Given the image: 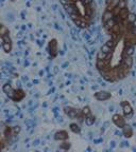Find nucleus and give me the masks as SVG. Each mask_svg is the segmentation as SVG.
<instances>
[{
    "instance_id": "obj_1",
    "label": "nucleus",
    "mask_w": 136,
    "mask_h": 152,
    "mask_svg": "<svg viewBox=\"0 0 136 152\" xmlns=\"http://www.w3.org/2000/svg\"><path fill=\"white\" fill-rule=\"evenodd\" d=\"M48 52L52 58L57 57L59 54V45H57V40L55 38H52L48 43Z\"/></svg>"
},
{
    "instance_id": "obj_2",
    "label": "nucleus",
    "mask_w": 136,
    "mask_h": 152,
    "mask_svg": "<svg viewBox=\"0 0 136 152\" xmlns=\"http://www.w3.org/2000/svg\"><path fill=\"white\" fill-rule=\"evenodd\" d=\"M124 45H131V47H135L136 45V35L132 31H126L124 34Z\"/></svg>"
},
{
    "instance_id": "obj_3",
    "label": "nucleus",
    "mask_w": 136,
    "mask_h": 152,
    "mask_svg": "<svg viewBox=\"0 0 136 152\" xmlns=\"http://www.w3.org/2000/svg\"><path fill=\"white\" fill-rule=\"evenodd\" d=\"M121 107H122V111H123V115L126 118H131L133 116V109L132 106L130 105V103H128L126 100H123L121 101Z\"/></svg>"
},
{
    "instance_id": "obj_4",
    "label": "nucleus",
    "mask_w": 136,
    "mask_h": 152,
    "mask_svg": "<svg viewBox=\"0 0 136 152\" xmlns=\"http://www.w3.org/2000/svg\"><path fill=\"white\" fill-rule=\"evenodd\" d=\"M1 41H2V49L4 50L5 53H10L12 51L13 45H12V40H11L10 36L5 35L3 37H1Z\"/></svg>"
},
{
    "instance_id": "obj_5",
    "label": "nucleus",
    "mask_w": 136,
    "mask_h": 152,
    "mask_svg": "<svg viewBox=\"0 0 136 152\" xmlns=\"http://www.w3.org/2000/svg\"><path fill=\"white\" fill-rule=\"evenodd\" d=\"M64 111H65V113L70 117V118H77V117H81L83 116V114H82V111L79 112V111L74 109V108H71V107H65L64 108Z\"/></svg>"
},
{
    "instance_id": "obj_6",
    "label": "nucleus",
    "mask_w": 136,
    "mask_h": 152,
    "mask_svg": "<svg viewBox=\"0 0 136 152\" xmlns=\"http://www.w3.org/2000/svg\"><path fill=\"white\" fill-rule=\"evenodd\" d=\"M95 97L96 99L100 100V101H103V100H107L112 97V94L107 91H98L95 93Z\"/></svg>"
},
{
    "instance_id": "obj_7",
    "label": "nucleus",
    "mask_w": 136,
    "mask_h": 152,
    "mask_svg": "<svg viewBox=\"0 0 136 152\" xmlns=\"http://www.w3.org/2000/svg\"><path fill=\"white\" fill-rule=\"evenodd\" d=\"M113 123L119 128H123L126 126V120L123 118V116H121L120 114H114L113 115Z\"/></svg>"
},
{
    "instance_id": "obj_8",
    "label": "nucleus",
    "mask_w": 136,
    "mask_h": 152,
    "mask_svg": "<svg viewBox=\"0 0 136 152\" xmlns=\"http://www.w3.org/2000/svg\"><path fill=\"white\" fill-rule=\"evenodd\" d=\"M25 96H26L25 91H23V89H17V90H15V92H14L12 100H14V101H20V100H23V98H25Z\"/></svg>"
},
{
    "instance_id": "obj_9",
    "label": "nucleus",
    "mask_w": 136,
    "mask_h": 152,
    "mask_svg": "<svg viewBox=\"0 0 136 152\" xmlns=\"http://www.w3.org/2000/svg\"><path fill=\"white\" fill-rule=\"evenodd\" d=\"M106 10L113 12V10L115 7H117L120 3V0H106Z\"/></svg>"
},
{
    "instance_id": "obj_10",
    "label": "nucleus",
    "mask_w": 136,
    "mask_h": 152,
    "mask_svg": "<svg viewBox=\"0 0 136 152\" xmlns=\"http://www.w3.org/2000/svg\"><path fill=\"white\" fill-rule=\"evenodd\" d=\"M54 139L55 141H66L68 139V133L65 130H61V131H57L55 134H54Z\"/></svg>"
},
{
    "instance_id": "obj_11",
    "label": "nucleus",
    "mask_w": 136,
    "mask_h": 152,
    "mask_svg": "<svg viewBox=\"0 0 136 152\" xmlns=\"http://www.w3.org/2000/svg\"><path fill=\"white\" fill-rule=\"evenodd\" d=\"M2 90H3L4 93L8 95V97L12 99V97H13V95H14V92H15V90L12 88V86L9 84H5L3 87H2Z\"/></svg>"
},
{
    "instance_id": "obj_12",
    "label": "nucleus",
    "mask_w": 136,
    "mask_h": 152,
    "mask_svg": "<svg viewBox=\"0 0 136 152\" xmlns=\"http://www.w3.org/2000/svg\"><path fill=\"white\" fill-rule=\"evenodd\" d=\"M116 19H115V17L114 18H112L111 20H109V21H106L105 23H103V28L105 29L106 32H110L111 30H112V28H113L115 24H116Z\"/></svg>"
},
{
    "instance_id": "obj_13",
    "label": "nucleus",
    "mask_w": 136,
    "mask_h": 152,
    "mask_svg": "<svg viewBox=\"0 0 136 152\" xmlns=\"http://www.w3.org/2000/svg\"><path fill=\"white\" fill-rule=\"evenodd\" d=\"M114 17H115V16H114L113 12L105 10V12H104V13H103V15H102V23H105L106 21L111 20L112 18H114Z\"/></svg>"
},
{
    "instance_id": "obj_14",
    "label": "nucleus",
    "mask_w": 136,
    "mask_h": 152,
    "mask_svg": "<svg viewBox=\"0 0 136 152\" xmlns=\"http://www.w3.org/2000/svg\"><path fill=\"white\" fill-rule=\"evenodd\" d=\"M122 133H123V135H124V137L130 138V137H132V135H133V130L130 126L126 125V126L122 128Z\"/></svg>"
},
{
    "instance_id": "obj_15",
    "label": "nucleus",
    "mask_w": 136,
    "mask_h": 152,
    "mask_svg": "<svg viewBox=\"0 0 136 152\" xmlns=\"http://www.w3.org/2000/svg\"><path fill=\"white\" fill-rule=\"evenodd\" d=\"M2 135L5 137V138L10 139V137L13 135V129L11 127H4L3 132H2Z\"/></svg>"
},
{
    "instance_id": "obj_16",
    "label": "nucleus",
    "mask_w": 136,
    "mask_h": 152,
    "mask_svg": "<svg viewBox=\"0 0 136 152\" xmlns=\"http://www.w3.org/2000/svg\"><path fill=\"white\" fill-rule=\"evenodd\" d=\"M95 120H96V118H95V116L92 115V114H90V115H87V116L85 117V123H86L87 126H92V125H94Z\"/></svg>"
},
{
    "instance_id": "obj_17",
    "label": "nucleus",
    "mask_w": 136,
    "mask_h": 152,
    "mask_svg": "<svg viewBox=\"0 0 136 152\" xmlns=\"http://www.w3.org/2000/svg\"><path fill=\"white\" fill-rule=\"evenodd\" d=\"M70 130H71L73 133H77V134H79V133L81 132V128H80L79 125L76 123L70 124Z\"/></svg>"
},
{
    "instance_id": "obj_18",
    "label": "nucleus",
    "mask_w": 136,
    "mask_h": 152,
    "mask_svg": "<svg viewBox=\"0 0 136 152\" xmlns=\"http://www.w3.org/2000/svg\"><path fill=\"white\" fill-rule=\"evenodd\" d=\"M9 34H10V32L7 29V26L4 24H1V26H0V37H3L5 35H9Z\"/></svg>"
},
{
    "instance_id": "obj_19",
    "label": "nucleus",
    "mask_w": 136,
    "mask_h": 152,
    "mask_svg": "<svg viewBox=\"0 0 136 152\" xmlns=\"http://www.w3.org/2000/svg\"><path fill=\"white\" fill-rule=\"evenodd\" d=\"M110 54V53H109ZM109 54L107 53H104L103 51H101L100 50L99 52H98V54H97V59H105L107 56H109Z\"/></svg>"
},
{
    "instance_id": "obj_20",
    "label": "nucleus",
    "mask_w": 136,
    "mask_h": 152,
    "mask_svg": "<svg viewBox=\"0 0 136 152\" xmlns=\"http://www.w3.org/2000/svg\"><path fill=\"white\" fill-rule=\"evenodd\" d=\"M100 50H101V51H103L104 53H107V54H109V53H112V52H113V50H112V49H111L110 47H109V45H106V43H104V45H103L102 47H101V49H100Z\"/></svg>"
},
{
    "instance_id": "obj_21",
    "label": "nucleus",
    "mask_w": 136,
    "mask_h": 152,
    "mask_svg": "<svg viewBox=\"0 0 136 152\" xmlns=\"http://www.w3.org/2000/svg\"><path fill=\"white\" fill-rule=\"evenodd\" d=\"M82 114H83L84 117H86L87 115L92 114V112H90V108L88 107V106H85V107L82 109Z\"/></svg>"
},
{
    "instance_id": "obj_22",
    "label": "nucleus",
    "mask_w": 136,
    "mask_h": 152,
    "mask_svg": "<svg viewBox=\"0 0 136 152\" xmlns=\"http://www.w3.org/2000/svg\"><path fill=\"white\" fill-rule=\"evenodd\" d=\"M70 147H71V145L68 142H64L63 144L60 145V149H63V150H68V149H70Z\"/></svg>"
},
{
    "instance_id": "obj_23",
    "label": "nucleus",
    "mask_w": 136,
    "mask_h": 152,
    "mask_svg": "<svg viewBox=\"0 0 136 152\" xmlns=\"http://www.w3.org/2000/svg\"><path fill=\"white\" fill-rule=\"evenodd\" d=\"M135 20H136V15H135V14L130 13L129 17H128V22L132 23L133 21H135Z\"/></svg>"
},
{
    "instance_id": "obj_24",
    "label": "nucleus",
    "mask_w": 136,
    "mask_h": 152,
    "mask_svg": "<svg viewBox=\"0 0 136 152\" xmlns=\"http://www.w3.org/2000/svg\"><path fill=\"white\" fill-rule=\"evenodd\" d=\"M20 132V127H14L13 128V135H17Z\"/></svg>"
},
{
    "instance_id": "obj_25",
    "label": "nucleus",
    "mask_w": 136,
    "mask_h": 152,
    "mask_svg": "<svg viewBox=\"0 0 136 152\" xmlns=\"http://www.w3.org/2000/svg\"><path fill=\"white\" fill-rule=\"evenodd\" d=\"M132 24H133V28H136V20H135V21H133Z\"/></svg>"
},
{
    "instance_id": "obj_26",
    "label": "nucleus",
    "mask_w": 136,
    "mask_h": 152,
    "mask_svg": "<svg viewBox=\"0 0 136 152\" xmlns=\"http://www.w3.org/2000/svg\"><path fill=\"white\" fill-rule=\"evenodd\" d=\"M132 32L136 35V28H133V29H132Z\"/></svg>"
},
{
    "instance_id": "obj_27",
    "label": "nucleus",
    "mask_w": 136,
    "mask_h": 152,
    "mask_svg": "<svg viewBox=\"0 0 136 152\" xmlns=\"http://www.w3.org/2000/svg\"><path fill=\"white\" fill-rule=\"evenodd\" d=\"M11 1H15V0H11Z\"/></svg>"
}]
</instances>
